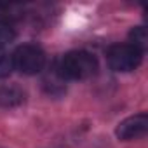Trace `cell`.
Returning a JSON list of instances; mask_svg holds the SVG:
<instances>
[{"label":"cell","mask_w":148,"mask_h":148,"mask_svg":"<svg viewBox=\"0 0 148 148\" xmlns=\"http://www.w3.org/2000/svg\"><path fill=\"white\" fill-rule=\"evenodd\" d=\"M146 131H148V115L146 113H138V115L124 119L117 125L115 134H117L119 139L129 141V139L143 138L146 134Z\"/></svg>","instance_id":"4"},{"label":"cell","mask_w":148,"mask_h":148,"mask_svg":"<svg viewBox=\"0 0 148 148\" xmlns=\"http://www.w3.org/2000/svg\"><path fill=\"white\" fill-rule=\"evenodd\" d=\"M21 11V5H16V4H0V16L4 18H14L12 12H16V16H19L18 12Z\"/></svg>","instance_id":"9"},{"label":"cell","mask_w":148,"mask_h":148,"mask_svg":"<svg viewBox=\"0 0 148 148\" xmlns=\"http://www.w3.org/2000/svg\"><path fill=\"white\" fill-rule=\"evenodd\" d=\"M96 71H98V61L87 51L66 52L56 66V73L63 80L64 79L66 80H86L92 77Z\"/></svg>","instance_id":"1"},{"label":"cell","mask_w":148,"mask_h":148,"mask_svg":"<svg viewBox=\"0 0 148 148\" xmlns=\"http://www.w3.org/2000/svg\"><path fill=\"white\" fill-rule=\"evenodd\" d=\"M12 70H14L12 54H9L4 47H0V79L9 77Z\"/></svg>","instance_id":"7"},{"label":"cell","mask_w":148,"mask_h":148,"mask_svg":"<svg viewBox=\"0 0 148 148\" xmlns=\"http://www.w3.org/2000/svg\"><path fill=\"white\" fill-rule=\"evenodd\" d=\"M25 101V92L16 86H0V106L14 108Z\"/></svg>","instance_id":"5"},{"label":"cell","mask_w":148,"mask_h":148,"mask_svg":"<svg viewBox=\"0 0 148 148\" xmlns=\"http://www.w3.org/2000/svg\"><path fill=\"white\" fill-rule=\"evenodd\" d=\"M108 64L115 71H132L143 59V51L131 44H117L108 51Z\"/></svg>","instance_id":"3"},{"label":"cell","mask_w":148,"mask_h":148,"mask_svg":"<svg viewBox=\"0 0 148 148\" xmlns=\"http://www.w3.org/2000/svg\"><path fill=\"white\" fill-rule=\"evenodd\" d=\"M129 38H131V45L138 47L139 51H145L146 45H148V33H146V28H143V26H138V28L131 30Z\"/></svg>","instance_id":"6"},{"label":"cell","mask_w":148,"mask_h":148,"mask_svg":"<svg viewBox=\"0 0 148 148\" xmlns=\"http://www.w3.org/2000/svg\"><path fill=\"white\" fill-rule=\"evenodd\" d=\"M12 63L25 75H35L45 66V52L35 44H23L12 54Z\"/></svg>","instance_id":"2"},{"label":"cell","mask_w":148,"mask_h":148,"mask_svg":"<svg viewBox=\"0 0 148 148\" xmlns=\"http://www.w3.org/2000/svg\"><path fill=\"white\" fill-rule=\"evenodd\" d=\"M14 37H16L14 28L9 23H5V21H0V47H4L9 42H12Z\"/></svg>","instance_id":"8"}]
</instances>
